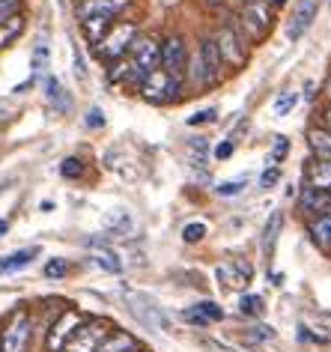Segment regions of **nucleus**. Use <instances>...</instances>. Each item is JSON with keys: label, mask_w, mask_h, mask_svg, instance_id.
<instances>
[{"label": "nucleus", "mask_w": 331, "mask_h": 352, "mask_svg": "<svg viewBox=\"0 0 331 352\" xmlns=\"http://www.w3.org/2000/svg\"><path fill=\"white\" fill-rule=\"evenodd\" d=\"M221 66H224V57L218 51L215 39H203L200 54L194 57V66H191V81L200 87H215L221 81Z\"/></svg>", "instance_id": "1"}, {"label": "nucleus", "mask_w": 331, "mask_h": 352, "mask_svg": "<svg viewBox=\"0 0 331 352\" xmlns=\"http://www.w3.org/2000/svg\"><path fill=\"white\" fill-rule=\"evenodd\" d=\"M159 57H161V45L152 36H135L132 42V63H128V75L132 81L141 84L146 75L159 69Z\"/></svg>", "instance_id": "2"}, {"label": "nucleus", "mask_w": 331, "mask_h": 352, "mask_svg": "<svg viewBox=\"0 0 331 352\" xmlns=\"http://www.w3.org/2000/svg\"><path fill=\"white\" fill-rule=\"evenodd\" d=\"M179 87H182V78H173L164 69H155V72H150L141 81V93L152 104H168L179 96Z\"/></svg>", "instance_id": "3"}, {"label": "nucleus", "mask_w": 331, "mask_h": 352, "mask_svg": "<svg viewBox=\"0 0 331 352\" xmlns=\"http://www.w3.org/2000/svg\"><path fill=\"white\" fill-rule=\"evenodd\" d=\"M135 36H137L135 24H114V28L104 33V39L99 42V45H93V51H95L99 60H119L128 48H132Z\"/></svg>", "instance_id": "4"}, {"label": "nucleus", "mask_w": 331, "mask_h": 352, "mask_svg": "<svg viewBox=\"0 0 331 352\" xmlns=\"http://www.w3.org/2000/svg\"><path fill=\"white\" fill-rule=\"evenodd\" d=\"M126 305H128V311H132L135 320L141 322V325H146V329H155V331H168V329H170L168 316H164V311L152 302L150 296H144V293H128V296H126Z\"/></svg>", "instance_id": "5"}, {"label": "nucleus", "mask_w": 331, "mask_h": 352, "mask_svg": "<svg viewBox=\"0 0 331 352\" xmlns=\"http://www.w3.org/2000/svg\"><path fill=\"white\" fill-rule=\"evenodd\" d=\"M30 314L19 311L10 320V325L3 329V338H0V352H27L30 346Z\"/></svg>", "instance_id": "6"}, {"label": "nucleus", "mask_w": 331, "mask_h": 352, "mask_svg": "<svg viewBox=\"0 0 331 352\" xmlns=\"http://www.w3.org/2000/svg\"><path fill=\"white\" fill-rule=\"evenodd\" d=\"M159 69H164V72L173 75V78H182V72L188 69V48H185V42H182L179 36L164 39L161 57H159Z\"/></svg>", "instance_id": "7"}, {"label": "nucleus", "mask_w": 331, "mask_h": 352, "mask_svg": "<svg viewBox=\"0 0 331 352\" xmlns=\"http://www.w3.org/2000/svg\"><path fill=\"white\" fill-rule=\"evenodd\" d=\"M132 6V0H78L75 15L81 21L87 19H117L119 12H126Z\"/></svg>", "instance_id": "8"}, {"label": "nucleus", "mask_w": 331, "mask_h": 352, "mask_svg": "<svg viewBox=\"0 0 331 352\" xmlns=\"http://www.w3.org/2000/svg\"><path fill=\"white\" fill-rule=\"evenodd\" d=\"M317 12H319V0H299L295 10H293L290 24H286V36H290L293 42L301 39L304 33H308V28L313 24V19H317Z\"/></svg>", "instance_id": "9"}, {"label": "nucleus", "mask_w": 331, "mask_h": 352, "mask_svg": "<svg viewBox=\"0 0 331 352\" xmlns=\"http://www.w3.org/2000/svg\"><path fill=\"white\" fill-rule=\"evenodd\" d=\"M218 51H221L224 60H230L233 66H239L242 60H245V36L233 28V24H227V28H221V33H218L215 39Z\"/></svg>", "instance_id": "10"}, {"label": "nucleus", "mask_w": 331, "mask_h": 352, "mask_svg": "<svg viewBox=\"0 0 331 352\" xmlns=\"http://www.w3.org/2000/svg\"><path fill=\"white\" fill-rule=\"evenodd\" d=\"M99 338H104V325L102 322L84 325V329H78L72 338H69L66 352H95V346L102 343Z\"/></svg>", "instance_id": "11"}, {"label": "nucleus", "mask_w": 331, "mask_h": 352, "mask_svg": "<svg viewBox=\"0 0 331 352\" xmlns=\"http://www.w3.org/2000/svg\"><path fill=\"white\" fill-rule=\"evenodd\" d=\"M78 329H81V316H78L75 311H66V314L57 320L54 331H51V338H48V349H51V352H60Z\"/></svg>", "instance_id": "12"}, {"label": "nucleus", "mask_w": 331, "mask_h": 352, "mask_svg": "<svg viewBox=\"0 0 331 352\" xmlns=\"http://www.w3.org/2000/svg\"><path fill=\"white\" fill-rule=\"evenodd\" d=\"M242 19H245V24L254 28V36H263V33L269 30V24H272V10H269L266 0H260V3H248L245 12H242Z\"/></svg>", "instance_id": "13"}, {"label": "nucleus", "mask_w": 331, "mask_h": 352, "mask_svg": "<svg viewBox=\"0 0 331 352\" xmlns=\"http://www.w3.org/2000/svg\"><path fill=\"white\" fill-rule=\"evenodd\" d=\"M251 275H254V272H251V266L242 260L227 263V266H218V280H224L227 287H248Z\"/></svg>", "instance_id": "14"}, {"label": "nucleus", "mask_w": 331, "mask_h": 352, "mask_svg": "<svg viewBox=\"0 0 331 352\" xmlns=\"http://www.w3.org/2000/svg\"><path fill=\"white\" fill-rule=\"evenodd\" d=\"M301 209H304V212L328 215V212H331V191H322V188H304V195H301Z\"/></svg>", "instance_id": "15"}, {"label": "nucleus", "mask_w": 331, "mask_h": 352, "mask_svg": "<svg viewBox=\"0 0 331 352\" xmlns=\"http://www.w3.org/2000/svg\"><path fill=\"white\" fill-rule=\"evenodd\" d=\"M39 251H42L39 245H33V248H21V251L10 254V257H3L0 260V275H10V272H19L24 266H30V263L39 257Z\"/></svg>", "instance_id": "16"}, {"label": "nucleus", "mask_w": 331, "mask_h": 352, "mask_svg": "<svg viewBox=\"0 0 331 352\" xmlns=\"http://www.w3.org/2000/svg\"><path fill=\"white\" fill-rule=\"evenodd\" d=\"M304 173H308V188L331 191V162H326V158H319V162H310Z\"/></svg>", "instance_id": "17"}, {"label": "nucleus", "mask_w": 331, "mask_h": 352, "mask_svg": "<svg viewBox=\"0 0 331 352\" xmlns=\"http://www.w3.org/2000/svg\"><path fill=\"white\" fill-rule=\"evenodd\" d=\"M95 352H137V343H135V338H128V334L117 331L114 338L102 340L99 346H95Z\"/></svg>", "instance_id": "18"}, {"label": "nucleus", "mask_w": 331, "mask_h": 352, "mask_svg": "<svg viewBox=\"0 0 331 352\" xmlns=\"http://www.w3.org/2000/svg\"><path fill=\"white\" fill-rule=\"evenodd\" d=\"M81 28H84V36L90 39L93 45H99L104 39V33L114 28V19H87V21H81Z\"/></svg>", "instance_id": "19"}, {"label": "nucleus", "mask_w": 331, "mask_h": 352, "mask_svg": "<svg viewBox=\"0 0 331 352\" xmlns=\"http://www.w3.org/2000/svg\"><path fill=\"white\" fill-rule=\"evenodd\" d=\"M45 96H48V102L54 104L57 111H69V96L63 93V87H60V81L57 78H45Z\"/></svg>", "instance_id": "20"}, {"label": "nucleus", "mask_w": 331, "mask_h": 352, "mask_svg": "<svg viewBox=\"0 0 331 352\" xmlns=\"http://www.w3.org/2000/svg\"><path fill=\"white\" fill-rule=\"evenodd\" d=\"M310 149H313V153H317L319 158L331 162V131L313 129V131H310Z\"/></svg>", "instance_id": "21"}, {"label": "nucleus", "mask_w": 331, "mask_h": 352, "mask_svg": "<svg viewBox=\"0 0 331 352\" xmlns=\"http://www.w3.org/2000/svg\"><path fill=\"white\" fill-rule=\"evenodd\" d=\"M93 260H95V266H102L104 272H111V275H119V272H123V260H119L114 251H108V248L95 251Z\"/></svg>", "instance_id": "22"}, {"label": "nucleus", "mask_w": 331, "mask_h": 352, "mask_svg": "<svg viewBox=\"0 0 331 352\" xmlns=\"http://www.w3.org/2000/svg\"><path fill=\"white\" fill-rule=\"evenodd\" d=\"M21 30H24V19H21V15H12V19H6L3 24H0V48L10 45V42L19 36Z\"/></svg>", "instance_id": "23"}, {"label": "nucleus", "mask_w": 331, "mask_h": 352, "mask_svg": "<svg viewBox=\"0 0 331 352\" xmlns=\"http://www.w3.org/2000/svg\"><path fill=\"white\" fill-rule=\"evenodd\" d=\"M310 233H313V242H319V245H326V248H331V212L322 215L319 221L310 227Z\"/></svg>", "instance_id": "24"}, {"label": "nucleus", "mask_w": 331, "mask_h": 352, "mask_svg": "<svg viewBox=\"0 0 331 352\" xmlns=\"http://www.w3.org/2000/svg\"><path fill=\"white\" fill-rule=\"evenodd\" d=\"M194 311H197L200 316H203L206 322H218V320H224V307H221V305H215V302H209V298H206V302H197V305H194Z\"/></svg>", "instance_id": "25"}, {"label": "nucleus", "mask_w": 331, "mask_h": 352, "mask_svg": "<svg viewBox=\"0 0 331 352\" xmlns=\"http://www.w3.org/2000/svg\"><path fill=\"white\" fill-rule=\"evenodd\" d=\"M248 186V176H236V179H227V182H221L218 186V195L221 197H233V195H242Z\"/></svg>", "instance_id": "26"}, {"label": "nucleus", "mask_w": 331, "mask_h": 352, "mask_svg": "<svg viewBox=\"0 0 331 352\" xmlns=\"http://www.w3.org/2000/svg\"><path fill=\"white\" fill-rule=\"evenodd\" d=\"M260 311H263V298H260V296H242L239 298V314L257 316Z\"/></svg>", "instance_id": "27"}, {"label": "nucleus", "mask_w": 331, "mask_h": 352, "mask_svg": "<svg viewBox=\"0 0 331 352\" xmlns=\"http://www.w3.org/2000/svg\"><path fill=\"white\" fill-rule=\"evenodd\" d=\"M277 230H281V215H272V221L266 224V236H263V248L272 254V248H275V239H277Z\"/></svg>", "instance_id": "28"}, {"label": "nucleus", "mask_w": 331, "mask_h": 352, "mask_svg": "<svg viewBox=\"0 0 331 352\" xmlns=\"http://www.w3.org/2000/svg\"><path fill=\"white\" fill-rule=\"evenodd\" d=\"M66 272H69V263H66L63 257H54V260L45 263V278H51V280L66 278Z\"/></svg>", "instance_id": "29"}, {"label": "nucleus", "mask_w": 331, "mask_h": 352, "mask_svg": "<svg viewBox=\"0 0 331 352\" xmlns=\"http://www.w3.org/2000/svg\"><path fill=\"white\" fill-rule=\"evenodd\" d=\"M203 236H206V224L203 221H191V224H185V230H182V239H185L188 245L200 242Z\"/></svg>", "instance_id": "30"}, {"label": "nucleus", "mask_w": 331, "mask_h": 352, "mask_svg": "<svg viewBox=\"0 0 331 352\" xmlns=\"http://www.w3.org/2000/svg\"><path fill=\"white\" fill-rule=\"evenodd\" d=\"M295 102H299V96H295L293 90L281 93V96H277V102H275V113H277V117H284L290 108H295Z\"/></svg>", "instance_id": "31"}, {"label": "nucleus", "mask_w": 331, "mask_h": 352, "mask_svg": "<svg viewBox=\"0 0 331 352\" xmlns=\"http://www.w3.org/2000/svg\"><path fill=\"white\" fill-rule=\"evenodd\" d=\"M60 173H63L66 179H78V176L84 173V164L78 162V158H66V162L60 164Z\"/></svg>", "instance_id": "32"}, {"label": "nucleus", "mask_w": 331, "mask_h": 352, "mask_svg": "<svg viewBox=\"0 0 331 352\" xmlns=\"http://www.w3.org/2000/svg\"><path fill=\"white\" fill-rule=\"evenodd\" d=\"M272 338H275V329H272V325H254V329H248V340H251V343L272 340Z\"/></svg>", "instance_id": "33"}, {"label": "nucleus", "mask_w": 331, "mask_h": 352, "mask_svg": "<svg viewBox=\"0 0 331 352\" xmlns=\"http://www.w3.org/2000/svg\"><path fill=\"white\" fill-rule=\"evenodd\" d=\"M19 6H21V0H0V24L6 19H12V15H19Z\"/></svg>", "instance_id": "34"}, {"label": "nucleus", "mask_w": 331, "mask_h": 352, "mask_svg": "<svg viewBox=\"0 0 331 352\" xmlns=\"http://www.w3.org/2000/svg\"><path fill=\"white\" fill-rule=\"evenodd\" d=\"M215 108H209V111H200L194 113V117H188V126H203V122H215Z\"/></svg>", "instance_id": "35"}, {"label": "nucleus", "mask_w": 331, "mask_h": 352, "mask_svg": "<svg viewBox=\"0 0 331 352\" xmlns=\"http://www.w3.org/2000/svg\"><path fill=\"white\" fill-rule=\"evenodd\" d=\"M84 122H87L90 129H102V126H104V113H102L99 108H93L90 113H87V120H84Z\"/></svg>", "instance_id": "36"}, {"label": "nucleus", "mask_w": 331, "mask_h": 352, "mask_svg": "<svg viewBox=\"0 0 331 352\" xmlns=\"http://www.w3.org/2000/svg\"><path fill=\"white\" fill-rule=\"evenodd\" d=\"M286 149H290V140H286V138H277V144H275V149H272V162H275V164L286 155Z\"/></svg>", "instance_id": "37"}, {"label": "nucleus", "mask_w": 331, "mask_h": 352, "mask_svg": "<svg viewBox=\"0 0 331 352\" xmlns=\"http://www.w3.org/2000/svg\"><path fill=\"white\" fill-rule=\"evenodd\" d=\"M277 179H281V170H277V167H272V170H266V173H263V179H260V182H263L266 188H272Z\"/></svg>", "instance_id": "38"}, {"label": "nucleus", "mask_w": 331, "mask_h": 352, "mask_svg": "<svg viewBox=\"0 0 331 352\" xmlns=\"http://www.w3.org/2000/svg\"><path fill=\"white\" fill-rule=\"evenodd\" d=\"M230 153H233V144H230V140H224V144L215 146V158H227Z\"/></svg>", "instance_id": "39"}, {"label": "nucleus", "mask_w": 331, "mask_h": 352, "mask_svg": "<svg viewBox=\"0 0 331 352\" xmlns=\"http://www.w3.org/2000/svg\"><path fill=\"white\" fill-rule=\"evenodd\" d=\"M191 149H194V153H197L200 158H203V155H206V140H203V138H197V140H191Z\"/></svg>", "instance_id": "40"}, {"label": "nucleus", "mask_w": 331, "mask_h": 352, "mask_svg": "<svg viewBox=\"0 0 331 352\" xmlns=\"http://www.w3.org/2000/svg\"><path fill=\"white\" fill-rule=\"evenodd\" d=\"M322 122H326V129L331 131V104H328L326 111H322Z\"/></svg>", "instance_id": "41"}, {"label": "nucleus", "mask_w": 331, "mask_h": 352, "mask_svg": "<svg viewBox=\"0 0 331 352\" xmlns=\"http://www.w3.org/2000/svg\"><path fill=\"white\" fill-rule=\"evenodd\" d=\"M6 230H10V221H6V218H0V236H6Z\"/></svg>", "instance_id": "42"}, {"label": "nucleus", "mask_w": 331, "mask_h": 352, "mask_svg": "<svg viewBox=\"0 0 331 352\" xmlns=\"http://www.w3.org/2000/svg\"><path fill=\"white\" fill-rule=\"evenodd\" d=\"M248 3H260V0H248Z\"/></svg>", "instance_id": "43"}, {"label": "nucleus", "mask_w": 331, "mask_h": 352, "mask_svg": "<svg viewBox=\"0 0 331 352\" xmlns=\"http://www.w3.org/2000/svg\"><path fill=\"white\" fill-rule=\"evenodd\" d=\"M328 96H331V84H328Z\"/></svg>", "instance_id": "44"}]
</instances>
